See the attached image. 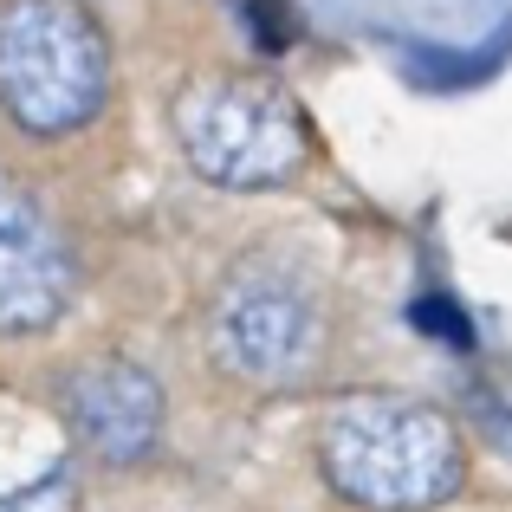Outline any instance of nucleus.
<instances>
[{"instance_id":"6","label":"nucleus","mask_w":512,"mask_h":512,"mask_svg":"<svg viewBox=\"0 0 512 512\" xmlns=\"http://www.w3.org/2000/svg\"><path fill=\"white\" fill-rule=\"evenodd\" d=\"M59 402L78 448L111 467H137L163 435V383L150 370H137L130 357H91L78 370H65Z\"/></svg>"},{"instance_id":"7","label":"nucleus","mask_w":512,"mask_h":512,"mask_svg":"<svg viewBox=\"0 0 512 512\" xmlns=\"http://www.w3.org/2000/svg\"><path fill=\"white\" fill-rule=\"evenodd\" d=\"M0 512H72V474L52 467V474L26 480L20 493H0Z\"/></svg>"},{"instance_id":"3","label":"nucleus","mask_w":512,"mask_h":512,"mask_svg":"<svg viewBox=\"0 0 512 512\" xmlns=\"http://www.w3.org/2000/svg\"><path fill=\"white\" fill-rule=\"evenodd\" d=\"M175 143L214 188H279L305 169V117L286 85L260 72L201 78L175 98Z\"/></svg>"},{"instance_id":"1","label":"nucleus","mask_w":512,"mask_h":512,"mask_svg":"<svg viewBox=\"0 0 512 512\" xmlns=\"http://www.w3.org/2000/svg\"><path fill=\"white\" fill-rule=\"evenodd\" d=\"M318 467L363 512H428L467 474L461 435L415 396H350L318 428Z\"/></svg>"},{"instance_id":"4","label":"nucleus","mask_w":512,"mask_h":512,"mask_svg":"<svg viewBox=\"0 0 512 512\" xmlns=\"http://www.w3.org/2000/svg\"><path fill=\"white\" fill-rule=\"evenodd\" d=\"M208 344H214V363L227 376H240L247 389H292L318 370L325 305H318L305 273H292L286 260L253 253V260H240L221 279Z\"/></svg>"},{"instance_id":"2","label":"nucleus","mask_w":512,"mask_h":512,"mask_svg":"<svg viewBox=\"0 0 512 512\" xmlns=\"http://www.w3.org/2000/svg\"><path fill=\"white\" fill-rule=\"evenodd\" d=\"M111 98V46L78 0L0 7V111L33 137L91 124Z\"/></svg>"},{"instance_id":"5","label":"nucleus","mask_w":512,"mask_h":512,"mask_svg":"<svg viewBox=\"0 0 512 512\" xmlns=\"http://www.w3.org/2000/svg\"><path fill=\"white\" fill-rule=\"evenodd\" d=\"M78 266L59 221L0 175V331H46L72 305Z\"/></svg>"}]
</instances>
